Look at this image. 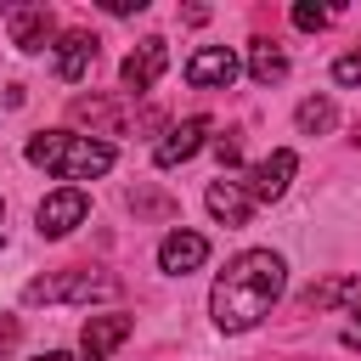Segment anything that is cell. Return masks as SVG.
Listing matches in <instances>:
<instances>
[{
  "label": "cell",
  "mask_w": 361,
  "mask_h": 361,
  "mask_svg": "<svg viewBox=\"0 0 361 361\" xmlns=\"http://www.w3.org/2000/svg\"><path fill=\"white\" fill-rule=\"evenodd\" d=\"M282 288H288L282 254H271V248H243V254L226 259V271L214 276V288H209V316H214L220 333H248V327H259V322L271 316V305L282 299Z\"/></svg>",
  "instance_id": "1"
},
{
  "label": "cell",
  "mask_w": 361,
  "mask_h": 361,
  "mask_svg": "<svg viewBox=\"0 0 361 361\" xmlns=\"http://www.w3.org/2000/svg\"><path fill=\"white\" fill-rule=\"evenodd\" d=\"M113 141H96V135H68V130H39L28 135V164H39L45 175L56 180H96L113 169Z\"/></svg>",
  "instance_id": "2"
},
{
  "label": "cell",
  "mask_w": 361,
  "mask_h": 361,
  "mask_svg": "<svg viewBox=\"0 0 361 361\" xmlns=\"http://www.w3.org/2000/svg\"><path fill=\"white\" fill-rule=\"evenodd\" d=\"M118 293V276L113 271H90V265H73V271H56V276H34L23 288L28 305H90V299H113Z\"/></svg>",
  "instance_id": "3"
},
{
  "label": "cell",
  "mask_w": 361,
  "mask_h": 361,
  "mask_svg": "<svg viewBox=\"0 0 361 361\" xmlns=\"http://www.w3.org/2000/svg\"><path fill=\"white\" fill-rule=\"evenodd\" d=\"M164 68H169V39H158V34H147L130 56H124V68H118V79H124V96H147L158 79H164Z\"/></svg>",
  "instance_id": "4"
},
{
  "label": "cell",
  "mask_w": 361,
  "mask_h": 361,
  "mask_svg": "<svg viewBox=\"0 0 361 361\" xmlns=\"http://www.w3.org/2000/svg\"><path fill=\"white\" fill-rule=\"evenodd\" d=\"M0 23H6V34H11L17 51H45L51 34H56L51 6H0Z\"/></svg>",
  "instance_id": "5"
},
{
  "label": "cell",
  "mask_w": 361,
  "mask_h": 361,
  "mask_svg": "<svg viewBox=\"0 0 361 361\" xmlns=\"http://www.w3.org/2000/svg\"><path fill=\"white\" fill-rule=\"evenodd\" d=\"M293 175H299V152H293V147H276L271 158H259V164L248 169V180H243V186H248V197H254V203H276V197L288 192V180H293Z\"/></svg>",
  "instance_id": "6"
},
{
  "label": "cell",
  "mask_w": 361,
  "mask_h": 361,
  "mask_svg": "<svg viewBox=\"0 0 361 361\" xmlns=\"http://www.w3.org/2000/svg\"><path fill=\"white\" fill-rule=\"evenodd\" d=\"M85 214H90V197H85L79 186H56V192L34 209V226H39V237H68Z\"/></svg>",
  "instance_id": "7"
},
{
  "label": "cell",
  "mask_w": 361,
  "mask_h": 361,
  "mask_svg": "<svg viewBox=\"0 0 361 361\" xmlns=\"http://www.w3.org/2000/svg\"><path fill=\"white\" fill-rule=\"evenodd\" d=\"M130 333H135V316H124V310H102V316H90V322L79 327V355H85V361H107Z\"/></svg>",
  "instance_id": "8"
},
{
  "label": "cell",
  "mask_w": 361,
  "mask_h": 361,
  "mask_svg": "<svg viewBox=\"0 0 361 361\" xmlns=\"http://www.w3.org/2000/svg\"><path fill=\"white\" fill-rule=\"evenodd\" d=\"M237 79V51L231 45H203V51H192V62H186V85L192 90H226Z\"/></svg>",
  "instance_id": "9"
},
{
  "label": "cell",
  "mask_w": 361,
  "mask_h": 361,
  "mask_svg": "<svg viewBox=\"0 0 361 361\" xmlns=\"http://www.w3.org/2000/svg\"><path fill=\"white\" fill-rule=\"evenodd\" d=\"M203 259H209V237H203V231L175 226V231L158 243V271H169V276H186V271H197Z\"/></svg>",
  "instance_id": "10"
},
{
  "label": "cell",
  "mask_w": 361,
  "mask_h": 361,
  "mask_svg": "<svg viewBox=\"0 0 361 361\" xmlns=\"http://www.w3.org/2000/svg\"><path fill=\"white\" fill-rule=\"evenodd\" d=\"M203 141H209V118H180V124L164 130V141L152 147V164H158V169H175V164H186Z\"/></svg>",
  "instance_id": "11"
},
{
  "label": "cell",
  "mask_w": 361,
  "mask_h": 361,
  "mask_svg": "<svg viewBox=\"0 0 361 361\" xmlns=\"http://www.w3.org/2000/svg\"><path fill=\"white\" fill-rule=\"evenodd\" d=\"M203 203H209V214L220 220V226H248L254 220V197H248V186L243 180H209V192H203Z\"/></svg>",
  "instance_id": "12"
},
{
  "label": "cell",
  "mask_w": 361,
  "mask_h": 361,
  "mask_svg": "<svg viewBox=\"0 0 361 361\" xmlns=\"http://www.w3.org/2000/svg\"><path fill=\"white\" fill-rule=\"evenodd\" d=\"M299 305H305V310H344V305H355V310H361V271H344V276L310 282Z\"/></svg>",
  "instance_id": "13"
},
{
  "label": "cell",
  "mask_w": 361,
  "mask_h": 361,
  "mask_svg": "<svg viewBox=\"0 0 361 361\" xmlns=\"http://www.w3.org/2000/svg\"><path fill=\"white\" fill-rule=\"evenodd\" d=\"M90 68H96V34H85V28L62 34V39H56V79L79 85Z\"/></svg>",
  "instance_id": "14"
},
{
  "label": "cell",
  "mask_w": 361,
  "mask_h": 361,
  "mask_svg": "<svg viewBox=\"0 0 361 361\" xmlns=\"http://www.w3.org/2000/svg\"><path fill=\"white\" fill-rule=\"evenodd\" d=\"M248 79H254V85H276V79H288V56H282V45H271V39H248Z\"/></svg>",
  "instance_id": "15"
},
{
  "label": "cell",
  "mask_w": 361,
  "mask_h": 361,
  "mask_svg": "<svg viewBox=\"0 0 361 361\" xmlns=\"http://www.w3.org/2000/svg\"><path fill=\"white\" fill-rule=\"evenodd\" d=\"M73 118L96 124V141H102V135H118V124H124V107H113V102H96V96H90V102L79 96V102H73Z\"/></svg>",
  "instance_id": "16"
},
{
  "label": "cell",
  "mask_w": 361,
  "mask_h": 361,
  "mask_svg": "<svg viewBox=\"0 0 361 361\" xmlns=\"http://www.w3.org/2000/svg\"><path fill=\"white\" fill-rule=\"evenodd\" d=\"M333 118H338V107H333L327 96H305V102H299V113H293V124H299L305 135H322V130H333Z\"/></svg>",
  "instance_id": "17"
},
{
  "label": "cell",
  "mask_w": 361,
  "mask_h": 361,
  "mask_svg": "<svg viewBox=\"0 0 361 361\" xmlns=\"http://www.w3.org/2000/svg\"><path fill=\"white\" fill-rule=\"evenodd\" d=\"M327 23H333V11H327V6H310V0H299V6H293V28L316 34V28H327Z\"/></svg>",
  "instance_id": "18"
},
{
  "label": "cell",
  "mask_w": 361,
  "mask_h": 361,
  "mask_svg": "<svg viewBox=\"0 0 361 361\" xmlns=\"http://www.w3.org/2000/svg\"><path fill=\"white\" fill-rule=\"evenodd\" d=\"M333 85H344V90L361 85V51H344V56L333 62Z\"/></svg>",
  "instance_id": "19"
},
{
  "label": "cell",
  "mask_w": 361,
  "mask_h": 361,
  "mask_svg": "<svg viewBox=\"0 0 361 361\" xmlns=\"http://www.w3.org/2000/svg\"><path fill=\"white\" fill-rule=\"evenodd\" d=\"M214 158H220V169H231V164L243 158V141H237V135H214Z\"/></svg>",
  "instance_id": "20"
},
{
  "label": "cell",
  "mask_w": 361,
  "mask_h": 361,
  "mask_svg": "<svg viewBox=\"0 0 361 361\" xmlns=\"http://www.w3.org/2000/svg\"><path fill=\"white\" fill-rule=\"evenodd\" d=\"M147 0H102V11H113V17H130V11H141Z\"/></svg>",
  "instance_id": "21"
},
{
  "label": "cell",
  "mask_w": 361,
  "mask_h": 361,
  "mask_svg": "<svg viewBox=\"0 0 361 361\" xmlns=\"http://www.w3.org/2000/svg\"><path fill=\"white\" fill-rule=\"evenodd\" d=\"M11 344H17V322H6V327H0V361H6V350H11Z\"/></svg>",
  "instance_id": "22"
},
{
  "label": "cell",
  "mask_w": 361,
  "mask_h": 361,
  "mask_svg": "<svg viewBox=\"0 0 361 361\" xmlns=\"http://www.w3.org/2000/svg\"><path fill=\"white\" fill-rule=\"evenodd\" d=\"M344 344H350V350H361V310H355V322L344 327Z\"/></svg>",
  "instance_id": "23"
},
{
  "label": "cell",
  "mask_w": 361,
  "mask_h": 361,
  "mask_svg": "<svg viewBox=\"0 0 361 361\" xmlns=\"http://www.w3.org/2000/svg\"><path fill=\"white\" fill-rule=\"evenodd\" d=\"M34 361H73L68 350H45V355H34Z\"/></svg>",
  "instance_id": "24"
},
{
  "label": "cell",
  "mask_w": 361,
  "mask_h": 361,
  "mask_svg": "<svg viewBox=\"0 0 361 361\" xmlns=\"http://www.w3.org/2000/svg\"><path fill=\"white\" fill-rule=\"evenodd\" d=\"M0 237H6V209H0Z\"/></svg>",
  "instance_id": "25"
}]
</instances>
